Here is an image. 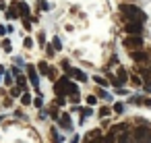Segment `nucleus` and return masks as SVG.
Here are the masks:
<instances>
[{"instance_id":"8","label":"nucleus","mask_w":151,"mask_h":143,"mask_svg":"<svg viewBox=\"0 0 151 143\" xmlns=\"http://www.w3.org/2000/svg\"><path fill=\"white\" fill-rule=\"evenodd\" d=\"M37 69H40V73H42V75H46V77H48V75H50V71H52L46 62H40V64H37Z\"/></svg>"},{"instance_id":"11","label":"nucleus","mask_w":151,"mask_h":143,"mask_svg":"<svg viewBox=\"0 0 151 143\" xmlns=\"http://www.w3.org/2000/svg\"><path fill=\"white\" fill-rule=\"evenodd\" d=\"M118 81H120V83H124V81H126V71H124V69H120V71H118Z\"/></svg>"},{"instance_id":"15","label":"nucleus","mask_w":151,"mask_h":143,"mask_svg":"<svg viewBox=\"0 0 151 143\" xmlns=\"http://www.w3.org/2000/svg\"><path fill=\"white\" fill-rule=\"evenodd\" d=\"M54 50H56L54 46H46V52H48V56H52V54H54Z\"/></svg>"},{"instance_id":"9","label":"nucleus","mask_w":151,"mask_h":143,"mask_svg":"<svg viewBox=\"0 0 151 143\" xmlns=\"http://www.w3.org/2000/svg\"><path fill=\"white\" fill-rule=\"evenodd\" d=\"M60 126H64V129L70 126V116H68V114H62V116H60Z\"/></svg>"},{"instance_id":"19","label":"nucleus","mask_w":151,"mask_h":143,"mask_svg":"<svg viewBox=\"0 0 151 143\" xmlns=\"http://www.w3.org/2000/svg\"><path fill=\"white\" fill-rule=\"evenodd\" d=\"M54 48H56V50H60V40H58V38L54 40Z\"/></svg>"},{"instance_id":"20","label":"nucleus","mask_w":151,"mask_h":143,"mask_svg":"<svg viewBox=\"0 0 151 143\" xmlns=\"http://www.w3.org/2000/svg\"><path fill=\"white\" fill-rule=\"evenodd\" d=\"M29 102H31V98H29V95H23V104H25V106H27V104H29Z\"/></svg>"},{"instance_id":"6","label":"nucleus","mask_w":151,"mask_h":143,"mask_svg":"<svg viewBox=\"0 0 151 143\" xmlns=\"http://www.w3.org/2000/svg\"><path fill=\"white\" fill-rule=\"evenodd\" d=\"M132 58H134L137 62H149V54H145V52H141V50H132Z\"/></svg>"},{"instance_id":"21","label":"nucleus","mask_w":151,"mask_h":143,"mask_svg":"<svg viewBox=\"0 0 151 143\" xmlns=\"http://www.w3.org/2000/svg\"><path fill=\"white\" fill-rule=\"evenodd\" d=\"M114 110L116 112H122V104H114Z\"/></svg>"},{"instance_id":"14","label":"nucleus","mask_w":151,"mask_h":143,"mask_svg":"<svg viewBox=\"0 0 151 143\" xmlns=\"http://www.w3.org/2000/svg\"><path fill=\"white\" fill-rule=\"evenodd\" d=\"M118 143H130V137H128V133H124L122 137H120V141Z\"/></svg>"},{"instance_id":"2","label":"nucleus","mask_w":151,"mask_h":143,"mask_svg":"<svg viewBox=\"0 0 151 143\" xmlns=\"http://www.w3.org/2000/svg\"><path fill=\"white\" fill-rule=\"evenodd\" d=\"M54 89H56L58 95H75L77 93V85L75 83H68L66 79H58Z\"/></svg>"},{"instance_id":"4","label":"nucleus","mask_w":151,"mask_h":143,"mask_svg":"<svg viewBox=\"0 0 151 143\" xmlns=\"http://www.w3.org/2000/svg\"><path fill=\"white\" fill-rule=\"evenodd\" d=\"M134 143H151V129L139 126L134 131Z\"/></svg>"},{"instance_id":"16","label":"nucleus","mask_w":151,"mask_h":143,"mask_svg":"<svg viewBox=\"0 0 151 143\" xmlns=\"http://www.w3.org/2000/svg\"><path fill=\"white\" fill-rule=\"evenodd\" d=\"M40 9H42V11H48L50 6H48V2H44V0H42V2H40Z\"/></svg>"},{"instance_id":"1","label":"nucleus","mask_w":151,"mask_h":143,"mask_svg":"<svg viewBox=\"0 0 151 143\" xmlns=\"http://www.w3.org/2000/svg\"><path fill=\"white\" fill-rule=\"evenodd\" d=\"M120 11H122V15H126L128 19H139V21H145V19H147V15H145L143 11H139L137 6H132V4H128V2L120 4Z\"/></svg>"},{"instance_id":"7","label":"nucleus","mask_w":151,"mask_h":143,"mask_svg":"<svg viewBox=\"0 0 151 143\" xmlns=\"http://www.w3.org/2000/svg\"><path fill=\"white\" fill-rule=\"evenodd\" d=\"M19 15H21V13H19V6H17V4H11V9H9V17H11V19H17Z\"/></svg>"},{"instance_id":"12","label":"nucleus","mask_w":151,"mask_h":143,"mask_svg":"<svg viewBox=\"0 0 151 143\" xmlns=\"http://www.w3.org/2000/svg\"><path fill=\"white\" fill-rule=\"evenodd\" d=\"M73 75H75L77 79H81V81H85V79H87V77H85V75L81 73V71H73Z\"/></svg>"},{"instance_id":"13","label":"nucleus","mask_w":151,"mask_h":143,"mask_svg":"<svg viewBox=\"0 0 151 143\" xmlns=\"http://www.w3.org/2000/svg\"><path fill=\"white\" fill-rule=\"evenodd\" d=\"M114 139H116V137H114V133H110V135H108V137H106L101 143H114Z\"/></svg>"},{"instance_id":"18","label":"nucleus","mask_w":151,"mask_h":143,"mask_svg":"<svg viewBox=\"0 0 151 143\" xmlns=\"http://www.w3.org/2000/svg\"><path fill=\"white\" fill-rule=\"evenodd\" d=\"M19 93H21V89H19V87H15V89H13V91H11V95H15V98H17V95H19Z\"/></svg>"},{"instance_id":"5","label":"nucleus","mask_w":151,"mask_h":143,"mask_svg":"<svg viewBox=\"0 0 151 143\" xmlns=\"http://www.w3.org/2000/svg\"><path fill=\"white\" fill-rule=\"evenodd\" d=\"M124 46H126L128 50H139V48L143 46V40H141V35H128V38L124 40Z\"/></svg>"},{"instance_id":"10","label":"nucleus","mask_w":151,"mask_h":143,"mask_svg":"<svg viewBox=\"0 0 151 143\" xmlns=\"http://www.w3.org/2000/svg\"><path fill=\"white\" fill-rule=\"evenodd\" d=\"M17 6H19V13H21L23 17H27V15H29V6H27L25 2H19Z\"/></svg>"},{"instance_id":"17","label":"nucleus","mask_w":151,"mask_h":143,"mask_svg":"<svg viewBox=\"0 0 151 143\" xmlns=\"http://www.w3.org/2000/svg\"><path fill=\"white\" fill-rule=\"evenodd\" d=\"M2 48H4V50H11V42L4 40V42H2Z\"/></svg>"},{"instance_id":"3","label":"nucleus","mask_w":151,"mask_h":143,"mask_svg":"<svg viewBox=\"0 0 151 143\" xmlns=\"http://www.w3.org/2000/svg\"><path fill=\"white\" fill-rule=\"evenodd\" d=\"M124 29H126L128 35H141V33H143V21H139V19H128V23L124 25Z\"/></svg>"}]
</instances>
